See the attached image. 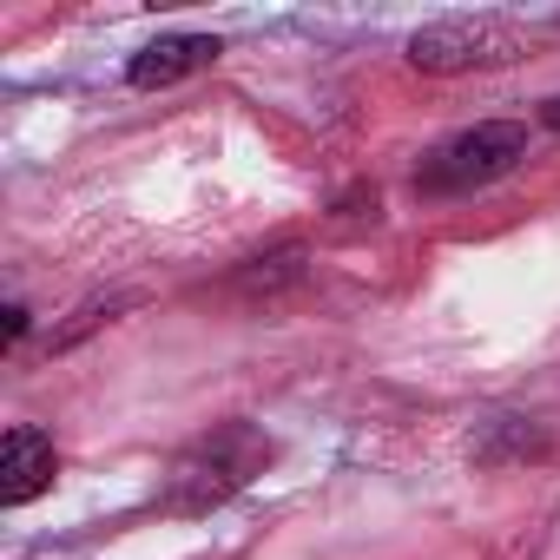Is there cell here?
<instances>
[{
  "instance_id": "5b68a950",
  "label": "cell",
  "mask_w": 560,
  "mask_h": 560,
  "mask_svg": "<svg viewBox=\"0 0 560 560\" xmlns=\"http://www.w3.org/2000/svg\"><path fill=\"white\" fill-rule=\"evenodd\" d=\"M218 40L211 34H165V40H152V47H139L132 54V67H126V80L139 86V93H152V86H178V80H191V73H205V67H218Z\"/></svg>"
},
{
  "instance_id": "8992f818",
  "label": "cell",
  "mask_w": 560,
  "mask_h": 560,
  "mask_svg": "<svg viewBox=\"0 0 560 560\" xmlns=\"http://www.w3.org/2000/svg\"><path fill=\"white\" fill-rule=\"evenodd\" d=\"M547 119H553V126H560V100H553V106H547Z\"/></svg>"
},
{
  "instance_id": "3957f363",
  "label": "cell",
  "mask_w": 560,
  "mask_h": 560,
  "mask_svg": "<svg viewBox=\"0 0 560 560\" xmlns=\"http://www.w3.org/2000/svg\"><path fill=\"white\" fill-rule=\"evenodd\" d=\"M521 54V34L494 14H475V21H435L409 40V60L422 73H468V67H508Z\"/></svg>"
},
{
  "instance_id": "7a4b0ae2",
  "label": "cell",
  "mask_w": 560,
  "mask_h": 560,
  "mask_svg": "<svg viewBox=\"0 0 560 560\" xmlns=\"http://www.w3.org/2000/svg\"><path fill=\"white\" fill-rule=\"evenodd\" d=\"M521 159H527V126H514V119H481V126L442 139V145L416 165V191H422V198H462V191H481V185L508 178Z\"/></svg>"
},
{
  "instance_id": "277c9868",
  "label": "cell",
  "mask_w": 560,
  "mask_h": 560,
  "mask_svg": "<svg viewBox=\"0 0 560 560\" xmlns=\"http://www.w3.org/2000/svg\"><path fill=\"white\" fill-rule=\"evenodd\" d=\"M60 475V455H54V435L14 422L8 429V448H0V508H27L54 488Z\"/></svg>"
},
{
  "instance_id": "6da1fadb",
  "label": "cell",
  "mask_w": 560,
  "mask_h": 560,
  "mask_svg": "<svg viewBox=\"0 0 560 560\" xmlns=\"http://www.w3.org/2000/svg\"><path fill=\"white\" fill-rule=\"evenodd\" d=\"M264 462H270V442H264L250 422H224V429H211L205 442H191V448L172 462V475H165V488H159V508H172V514H211V508L231 501Z\"/></svg>"
}]
</instances>
